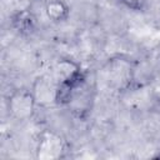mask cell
Returning a JSON list of instances; mask_svg holds the SVG:
<instances>
[{"label": "cell", "mask_w": 160, "mask_h": 160, "mask_svg": "<svg viewBox=\"0 0 160 160\" xmlns=\"http://www.w3.org/2000/svg\"><path fill=\"white\" fill-rule=\"evenodd\" d=\"M35 101V96L30 91L18 90L9 99V110L14 118L25 120L32 115Z\"/></svg>", "instance_id": "1"}, {"label": "cell", "mask_w": 160, "mask_h": 160, "mask_svg": "<svg viewBox=\"0 0 160 160\" xmlns=\"http://www.w3.org/2000/svg\"><path fill=\"white\" fill-rule=\"evenodd\" d=\"M61 151H62L61 138H59L51 132H46L42 136V139L40 140V145H39V156L40 158H45V159L58 158V156H60Z\"/></svg>", "instance_id": "2"}, {"label": "cell", "mask_w": 160, "mask_h": 160, "mask_svg": "<svg viewBox=\"0 0 160 160\" xmlns=\"http://www.w3.org/2000/svg\"><path fill=\"white\" fill-rule=\"evenodd\" d=\"M46 15L52 21H62L69 16V8L61 0H51L45 6Z\"/></svg>", "instance_id": "3"}, {"label": "cell", "mask_w": 160, "mask_h": 160, "mask_svg": "<svg viewBox=\"0 0 160 160\" xmlns=\"http://www.w3.org/2000/svg\"><path fill=\"white\" fill-rule=\"evenodd\" d=\"M34 24H35V19L29 11H20L14 18V25L21 32L30 31L34 28Z\"/></svg>", "instance_id": "4"}, {"label": "cell", "mask_w": 160, "mask_h": 160, "mask_svg": "<svg viewBox=\"0 0 160 160\" xmlns=\"http://www.w3.org/2000/svg\"><path fill=\"white\" fill-rule=\"evenodd\" d=\"M120 1L134 10H140L144 5V0H120Z\"/></svg>", "instance_id": "5"}]
</instances>
